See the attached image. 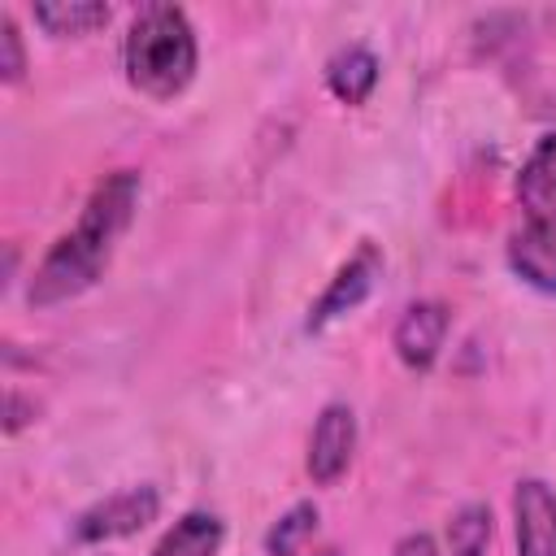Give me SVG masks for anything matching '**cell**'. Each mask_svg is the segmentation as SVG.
I'll return each mask as SVG.
<instances>
[{
	"label": "cell",
	"instance_id": "cell-1",
	"mask_svg": "<svg viewBox=\"0 0 556 556\" xmlns=\"http://www.w3.org/2000/svg\"><path fill=\"white\" fill-rule=\"evenodd\" d=\"M139 174L135 169H113L104 182H96V191L87 195L78 222L70 235H61L52 243V252L39 261V269L30 274V291L26 300L35 308L48 304H65L74 295H83L87 287L100 282V274L113 261L117 239L126 235L135 204H139Z\"/></svg>",
	"mask_w": 556,
	"mask_h": 556
},
{
	"label": "cell",
	"instance_id": "cell-2",
	"mask_svg": "<svg viewBox=\"0 0 556 556\" xmlns=\"http://www.w3.org/2000/svg\"><path fill=\"white\" fill-rule=\"evenodd\" d=\"M122 61L135 91L152 100H174L178 91L191 87L200 61L191 17L178 4H143L126 30Z\"/></svg>",
	"mask_w": 556,
	"mask_h": 556
},
{
	"label": "cell",
	"instance_id": "cell-3",
	"mask_svg": "<svg viewBox=\"0 0 556 556\" xmlns=\"http://www.w3.org/2000/svg\"><path fill=\"white\" fill-rule=\"evenodd\" d=\"M161 513V491L139 482V486H126V491H113L104 495L100 504H91L87 513H78L74 521V539L78 543H109V539H126L135 530H143L148 521H156Z\"/></svg>",
	"mask_w": 556,
	"mask_h": 556
},
{
	"label": "cell",
	"instance_id": "cell-4",
	"mask_svg": "<svg viewBox=\"0 0 556 556\" xmlns=\"http://www.w3.org/2000/svg\"><path fill=\"white\" fill-rule=\"evenodd\" d=\"M352 452H356V413L348 404H326L308 434V456H304L308 478L317 486L339 482L352 465Z\"/></svg>",
	"mask_w": 556,
	"mask_h": 556
},
{
	"label": "cell",
	"instance_id": "cell-5",
	"mask_svg": "<svg viewBox=\"0 0 556 556\" xmlns=\"http://www.w3.org/2000/svg\"><path fill=\"white\" fill-rule=\"evenodd\" d=\"M378 274H382V252H378L374 243H361L356 256H348V261L339 265V274H334L330 287L321 291V300L308 308V321H304V326H308V330H326L334 317L352 313V308L374 291Z\"/></svg>",
	"mask_w": 556,
	"mask_h": 556
},
{
	"label": "cell",
	"instance_id": "cell-6",
	"mask_svg": "<svg viewBox=\"0 0 556 556\" xmlns=\"http://www.w3.org/2000/svg\"><path fill=\"white\" fill-rule=\"evenodd\" d=\"M447 326H452V313L443 300H417L400 313L395 321V356L408 365V369H430L443 352V339H447Z\"/></svg>",
	"mask_w": 556,
	"mask_h": 556
},
{
	"label": "cell",
	"instance_id": "cell-7",
	"mask_svg": "<svg viewBox=\"0 0 556 556\" xmlns=\"http://www.w3.org/2000/svg\"><path fill=\"white\" fill-rule=\"evenodd\" d=\"M517 556H556V491L539 478L517 482L513 491Z\"/></svg>",
	"mask_w": 556,
	"mask_h": 556
},
{
	"label": "cell",
	"instance_id": "cell-8",
	"mask_svg": "<svg viewBox=\"0 0 556 556\" xmlns=\"http://www.w3.org/2000/svg\"><path fill=\"white\" fill-rule=\"evenodd\" d=\"M508 265L534 291L556 295V222L526 217V226H517L508 239Z\"/></svg>",
	"mask_w": 556,
	"mask_h": 556
},
{
	"label": "cell",
	"instance_id": "cell-9",
	"mask_svg": "<svg viewBox=\"0 0 556 556\" xmlns=\"http://www.w3.org/2000/svg\"><path fill=\"white\" fill-rule=\"evenodd\" d=\"M517 200L526 204V217L556 222V130L534 143L517 174Z\"/></svg>",
	"mask_w": 556,
	"mask_h": 556
},
{
	"label": "cell",
	"instance_id": "cell-10",
	"mask_svg": "<svg viewBox=\"0 0 556 556\" xmlns=\"http://www.w3.org/2000/svg\"><path fill=\"white\" fill-rule=\"evenodd\" d=\"M326 87L343 100V104H365L369 91L378 87V56L361 43L352 48H339L330 61H326Z\"/></svg>",
	"mask_w": 556,
	"mask_h": 556
},
{
	"label": "cell",
	"instance_id": "cell-11",
	"mask_svg": "<svg viewBox=\"0 0 556 556\" xmlns=\"http://www.w3.org/2000/svg\"><path fill=\"white\" fill-rule=\"evenodd\" d=\"M222 539H226V530H222L217 513H187L165 530V539L152 547V556H217Z\"/></svg>",
	"mask_w": 556,
	"mask_h": 556
},
{
	"label": "cell",
	"instance_id": "cell-12",
	"mask_svg": "<svg viewBox=\"0 0 556 556\" xmlns=\"http://www.w3.org/2000/svg\"><path fill=\"white\" fill-rule=\"evenodd\" d=\"M113 9L100 4V0H48V4H35V22L65 39V35H91L96 26H109Z\"/></svg>",
	"mask_w": 556,
	"mask_h": 556
},
{
	"label": "cell",
	"instance_id": "cell-13",
	"mask_svg": "<svg viewBox=\"0 0 556 556\" xmlns=\"http://www.w3.org/2000/svg\"><path fill=\"white\" fill-rule=\"evenodd\" d=\"M313 530H317V504H313V500L291 504V508L265 530V556H295V552L308 543Z\"/></svg>",
	"mask_w": 556,
	"mask_h": 556
},
{
	"label": "cell",
	"instance_id": "cell-14",
	"mask_svg": "<svg viewBox=\"0 0 556 556\" xmlns=\"http://www.w3.org/2000/svg\"><path fill=\"white\" fill-rule=\"evenodd\" d=\"M491 543V508L486 504H465L447 521V547L452 556H482Z\"/></svg>",
	"mask_w": 556,
	"mask_h": 556
},
{
	"label": "cell",
	"instance_id": "cell-15",
	"mask_svg": "<svg viewBox=\"0 0 556 556\" xmlns=\"http://www.w3.org/2000/svg\"><path fill=\"white\" fill-rule=\"evenodd\" d=\"M22 74H26L22 35H17L13 13H4V17H0V78H4V83H22Z\"/></svg>",
	"mask_w": 556,
	"mask_h": 556
},
{
	"label": "cell",
	"instance_id": "cell-16",
	"mask_svg": "<svg viewBox=\"0 0 556 556\" xmlns=\"http://www.w3.org/2000/svg\"><path fill=\"white\" fill-rule=\"evenodd\" d=\"M395 556H434V539L430 534H404L395 543Z\"/></svg>",
	"mask_w": 556,
	"mask_h": 556
},
{
	"label": "cell",
	"instance_id": "cell-17",
	"mask_svg": "<svg viewBox=\"0 0 556 556\" xmlns=\"http://www.w3.org/2000/svg\"><path fill=\"white\" fill-rule=\"evenodd\" d=\"M313 556H343L339 547H321V552H313Z\"/></svg>",
	"mask_w": 556,
	"mask_h": 556
}]
</instances>
